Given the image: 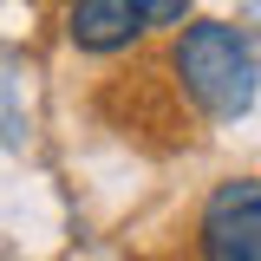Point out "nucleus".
Wrapping results in <instances>:
<instances>
[{"label":"nucleus","mask_w":261,"mask_h":261,"mask_svg":"<svg viewBox=\"0 0 261 261\" xmlns=\"http://www.w3.org/2000/svg\"><path fill=\"white\" fill-rule=\"evenodd\" d=\"M183 20H190V0H72L65 7V33L79 53H124Z\"/></svg>","instance_id":"nucleus-2"},{"label":"nucleus","mask_w":261,"mask_h":261,"mask_svg":"<svg viewBox=\"0 0 261 261\" xmlns=\"http://www.w3.org/2000/svg\"><path fill=\"white\" fill-rule=\"evenodd\" d=\"M202 261H261V176H228L196 216Z\"/></svg>","instance_id":"nucleus-3"},{"label":"nucleus","mask_w":261,"mask_h":261,"mask_svg":"<svg viewBox=\"0 0 261 261\" xmlns=\"http://www.w3.org/2000/svg\"><path fill=\"white\" fill-rule=\"evenodd\" d=\"M170 79H176V92L190 98L202 118H242L261 92V59L255 46H248V33L228 27V20H190V27L176 33V46H170Z\"/></svg>","instance_id":"nucleus-1"}]
</instances>
